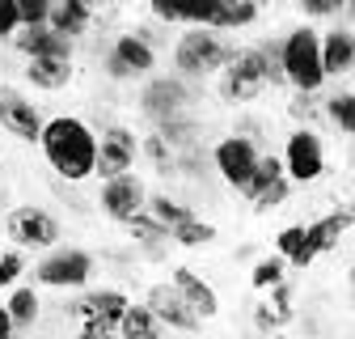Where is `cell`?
<instances>
[{"label": "cell", "instance_id": "5bb4252c", "mask_svg": "<svg viewBox=\"0 0 355 339\" xmlns=\"http://www.w3.org/2000/svg\"><path fill=\"white\" fill-rule=\"evenodd\" d=\"M102 212L110 221H119V225H127L131 217H140V212L148 208V191H144V183L136 179V174H123V179H110V183H102Z\"/></svg>", "mask_w": 355, "mask_h": 339}, {"label": "cell", "instance_id": "bcb514c9", "mask_svg": "<svg viewBox=\"0 0 355 339\" xmlns=\"http://www.w3.org/2000/svg\"><path fill=\"white\" fill-rule=\"evenodd\" d=\"M0 225H5V217H0Z\"/></svg>", "mask_w": 355, "mask_h": 339}, {"label": "cell", "instance_id": "d6986e66", "mask_svg": "<svg viewBox=\"0 0 355 339\" xmlns=\"http://www.w3.org/2000/svg\"><path fill=\"white\" fill-rule=\"evenodd\" d=\"M169 284L178 288V297L195 310V318H211L216 310H220V297H216V288L211 284H203L191 267H173L169 272Z\"/></svg>", "mask_w": 355, "mask_h": 339}, {"label": "cell", "instance_id": "f546056e", "mask_svg": "<svg viewBox=\"0 0 355 339\" xmlns=\"http://www.w3.org/2000/svg\"><path fill=\"white\" fill-rule=\"evenodd\" d=\"M127 229H131V238H140L144 246H161V242H169V229H165L157 217H148V212L131 217V221H127Z\"/></svg>", "mask_w": 355, "mask_h": 339}, {"label": "cell", "instance_id": "6da1fadb", "mask_svg": "<svg viewBox=\"0 0 355 339\" xmlns=\"http://www.w3.org/2000/svg\"><path fill=\"white\" fill-rule=\"evenodd\" d=\"M42 157L68 183H85L98 170V136L89 132V123L76 115H55L42 123Z\"/></svg>", "mask_w": 355, "mask_h": 339}, {"label": "cell", "instance_id": "f6af8a7d", "mask_svg": "<svg viewBox=\"0 0 355 339\" xmlns=\"http://www.w3.org/2000/svg\"><path fill=\"white\" fill-rule=\"evenodd\" d=\"M351 280H355V267H351Z\"/></svg>", "mask_w": 355, "mask_h": 339}, {"label": "cell", "instance_id": "d590c367", "mask_svg": "<svg viewBox=\"0 0 355 339\" xmlns=\"http://www.w3.org/2000/svg\"><path fill=\"white\" fill-rule=\"evenodd\" d=\"M144 153L157 161V170H161V174H169V170H173V149H169L161 136H148V140H144Z\"/></svg>", "mask_w": 355, "mask_h": 339}, {"label": "cell", "instance_id": "ffe728a7", "mask_svg": "<svg viewBox=\"0 0 355 339\" xmlns=\"http://www.w3.org/2000/svg\"><path fill=\"white\" fill-rule=\"evenodd\" d=\"M89 22H94V9H89L85 0H60V5H51L47 30L72 42V38H80V34L89 30Z\"/></svg>", "mask_w": 355, "mask_h": 339}, {"label": "cell", "instance_id": "60d3db41", "mask_svg": "<svg viewBox=\"0 0 355 339\" xmlns=\"http://www.w3.org/2000/svg\"><path fill=\"white\" fill-rule=\"evenodd\" d=\"M153 13H157L161 22H169V26L182 22V9H178V5H165V0H153Z\"/></svg>", "mask_w": 355, "mask_h": 339}, {"label": "cell", "instance_id": "9a60e30c", "mask_svg": "<svg viewBox=\"0 0 355 339\" xmlns=\"http://www.w3.org/2000/svg\"><path fill=\"white\" fill-rule=\"evenodd\" d=\"M0 127H5L9 136H17L21 144H38L42 140V115L17 90H0Z\"/></svg>", "mask_w": 355, "mask_h": 339}, {"label": "cell", "instance_id": "8fae6325", "mask_svg": "<svg viewBox=\"0 0 355 339\" xmlns=\"http://www.w3.org/2000/svg\"><path fill=\"white\" fill-rule=\"evenodd\" d=\"M136 153H140V144H136V132H131V127H119V123L106 127L102 140H98V170H94V174H98L102 183L131 174Z\"/></svg>", "mask_w": 355, "mask_h": 339}, {"label": "cell", "instance_id": "52a82bcc", "mask_svg": "<svg viewBox=\"0 0 355 339\" xmlns=\"http://www.w3.org/2000/svg\"><path fill=\"white\" fill-rule=\"evenodd\" d=\"M178 9H182V5H178ZM258 13L262 9L254 5V0H207L203 9H182V22L191 30L220 34V30H245V26H254Z\"/></svg>", "mask_w": 355, "mask_h": 339}, {"label": "cell", "instance_id": "7bdbcfd3", "mask_svg": "<svg viewBox=\"0 0 355 339\" xmlns=\"http://www.w3.org/2000/svg\"><path fill=\"white\" fill-rule=\"evenodd\" d=\"M76 339H119V335H94V331H80Z\"/></svg>", "mask_w": 355, "mask_h": 339}, {"label": "cell", "instance_id": "f35d334b", "mask_svg": "<svg viewBox=\"0 0 355 339\" xmlns=\"http://www.w3.org/2000/svg\"><path fill=\"white\" fill-rule=\"evenodd\" d=\"M300 9H304V17H330L343 9V0H300Z\"/></svg>", "mask_w": 355, "mask_h": 339}, {"label": "cell", "instance_id": "30bf717a", "mask_svg": "<svg viewBox=\"0 0 355 339\" xmlns=\"http://www.w3.org/2000/svg\"><path fill=\"white\" fill-rule=\"evenodd\" d=\"M157 68V51L144 34H119L114 47L106 56V76L110 81H136V76H148Z\"/></svg>", "mask_w": 355, "mask_h": 339}, {"label": "cell", "instance_id": "5b68a950", "mask_svg": "<svg viewBox=\"0 0 355 339\" xmlns=\"http://www.w3.org/2000/svg\"><path fill=\"white\" fill-rule=\"evenodd\" d=\"M5 233L13 238L17 250H55L60 238H64L60 221L51 217L47 208H34V204H21V208L9 212V217H5Z\"/></svg>", "mask_w": 355, "mask_h": 339}, {"label": "cell", "instance_id": "603a6c76", "mask_svg": "<svg viewBox=\"0 0 355 339\" xmlns=\"http://www.w3.org/2000/svg\"><path fill=\"white\" fill-rule=\"evenodd\" d=\"M275 250H279V259H284L288 267H309V263L318 259V254L309 250L304 225H288V229H279V238H275Z\"/></svg>", "mask_w": 355, "mask_h": 339}, {"label": "cell", "instance_id": "cb8c5ba5", "mask_svg": "<svg viewBox=\"0 0 355 339\" xmlns=\"http://www.w3.org/2000/svg\"><path fill=\"white\" fill-rule=\"evenodd\" d=\"M119 339H161V322L153 318L148 306H127L119 322Z\"/></svg>", "mask_w": 355, "mask_h": 339}, {"label": "cell", "instance_id": "ee69618b", "mask_svg": "<svg viewBox=\"0 0 355 339\" xmlns=\"http://www.w3.org/2000/svg\"><path fill=\"white\" fill-rule=\"evenodd\" d=\"M351 217H355V204H351Z\"/></svg>", "mask_w": 355, "mask_h": 339}, {"label": "cell", "instance_id": "74e56055", "mask_svg": "<svg viewBox=\"0 0 355 339\" xmlns=\"http://www.w3.org/2000/svg\"><path fill=\"white\" fill-rule=\"evenodd\" d=\"M21 30V13H17V0H0V38H13Z\"/></svg>", "mask_w": 355, "mask_h": 339}, {"label": "cell", "instance_id": "44dd1931", "mask_svg": "<svg viewBox=\"0 0 355 339\" xmlns=\"http://www.w3.org/2000/svg\"><path fill=\"white\" fill-rule=\"evenodd\" d=\"M351 208H338V212H326L322 221H313V225H304V238H309V250L313 254H326V250H334L338 246V238L351 229Z\"/></svg>", "mask_w": 355, "mask_h": 339}, {"label": "cell", "instance_id": "836d02e7", "mask_svg": "<svg viewBox=\"0 0 355 339\" xmlns=\"http://www.w3.org/2000/svg\"><path fill=\"white\" fill-rule=\"evenodd\" d=\"M21 272H26V254H21L17 246H13V250H5V254H0V288H13Z\"/></svg>", "mask_w": 355, "mask_h": 339}, {"label": "cell", "instance_id": "1f68e13d", "mask_svg": "<svg viewBox=\"0 0 355 339\" xmlns=\"http://www.w3.org/2000/svg\"><path fill=\"white\" fill-rule=\"evenodd\" d=\"M284 272H288V263L279 259V254L275 259H258L254 272H250V284L254 288H275V284H284Z\"/></svg>", "mask_w": 355, "mask_h": 339}, {"label": "cell", "instance_id": "b9f144b4", "mask_svg": "<svg viewBox=\"0 0 355 339\" xmlns=\"http://www.w3.org/2000/svg\"><path fill=\"white\" fill-rule=\"evenodd\" d=\"M0 339H13V318H9L5 306H0Z\"/></svg>", "mask_w": 355, "mask_h": 339}, {"label": "cell", "instance_id": "2e32d148", "mask_svg": "<svg viewBox=\"0 0 355 339\" xmlns=\"http://www.w3.org/2000/svg\"><path fill=\"white\" fill-rule=\"evenodd\" d=\"M144 306L153 310V318L157 322H165L169 331H199V318H195V310L178 297V288L173 284H153L148 288V297H144Z\"/></svg>", "mask_w": 355, "mask_h": 339}, {"label": "cell", "instance_id": "7c38bea8", "mask_svg": "<svg viewBox=\"0 0 355 339\" xmlns=\"http://www.w3.org/2000/svg\"><path fill=\"white\" fill-rule=\"evenodd\" d=\"M258 161H262V153H258V144L250 136H229V140L216 144V170H220V179H225L229 187H237V191L250 187Z\"/></svg>", "mask_w": 355, "mask_h": 339}, {"label": "cell", "instance_id": "484cf974", "mask_svg": "<svg viewBox=\"0 0 355 339\" xmlns=\"http://www.w3.org/2000/svg\"><path fill=\"white\" fill-rule=\"evenodd\" d=\"M279 179H288L284 174V157H275V153H266L262 161H258V170H254V179H250V187H245V195H250V204L266 191V187H275Z\"/></svg>", "mask_w": 355, "mask_h": 339}, {"label": "cell", "instance_id": "4dcf8cb0", "mask_svg": "<svg viewBox=\"0 0 355 339\" xmlns=\"http://www.w3.org/2000/svg\"><path fill=\"white\" fill-rule=\"evenodd\" d=\"M216 238V225H207V221H187V225H178L173 233H169V242H178V246H207Z\"/></svg>", "mask_w": 355, "mask_h": 339}, {"label": "cell", "instance_id": "d4e9b609", "mask_svg": "<svg viewBox=\"0 0 355 339\" xmlns=\"http://www.w3.org/2000/svg\"><path fill=\"white\" fill-rule=\"evenodd\" d=\"M148 217H157L169 233L178 229V225H187V221H195V212L187 208V204H178V199H169V195H148Z\"/></svg>", "mask_w": 355, "mask_h": 339}, {"label": "cell", "instance_id": "7a4b0ae2", "mask_svg": "<svg viewBox=\"0 0 355 339\" xmlns=\"http://www.w3.org/2000/svg\"><path fill=\"white\" fill-rule=\"evenodd\" d=\"M279 64H284V76L296 94H318L326 85V72H322V30L313 26H296L288 30V38L279 42Z\"/></svg>", "mask_w": 355, "mask_h": 339}, {"label": "cell", "instance_id": "9c48e42d", "mask_svg": "<svg viewBox=\"0 0 355 339\" xmlns=\"http://www.w3.org/2000/svg\"><path fill=\"white\" fill-rule=\"evenodd\" d=\"M127 292L119 288H94L76 301V318H80V331H94V335H119V322L127 314Z\"/></svg>", "mask_w": 355, "mask_h": 339}, {"label": "cell", "instance_id": "ab89813d", "mask_svg": "<svg viewBox=\"0 0 355 339\" xmlns=\"http://www.w3.org/2000/svg\"><path fill=\"white\" fill-rule=\"evenodd\" d=\"M288 110H292V119H313V94H296Z\"/></svg>", "mask_w": 355, "mask_h": 339}, {"label": "cell", "instance_id": "83f0119b", "mask_svg": "<svg viewBox=\"0 0 355 339\" xmlns=\"http://www.w3.org/2000/svg\"><path fill=\"white\" fill-rule=\"evenodd\" d=\"M157 136H161L169 149H191V144H195V136H199V127H195V119L178 115V119H165V123H157Z\"/></svg>", "mask_w": 355, "mask_h": 339}, {"label": "cell", "instance_id": "3957f363", "mask_svg": "<svg viewBox=\"0 0 355 339\" xmlns=\"http://www.w3.org/2000/svg\"><path fill=\"white\" fill-rule=\"evenodd\" d=\"M237 60V47L229 38H220L211 30H187L173 47V64L182 76H211V72H225Z\"/></svg>", "mask_w": 355, "mask_h": 339}, {"label": "cell", "instance_id": "d6a6232c", "mask_svg": "<svg viewBox=\"0 0 355 339\" xmlns=\"http://www.w3.org/2000/svg\"><path fill=\"white\" fill-rule=\"evenodd\" d=\"M17 13H21V30H42L51 17L47 0H17Z\"/></svg>", "mask_w": 355, "mask_h": 339}, {"label": "cell", "instance_id": "7402d4cb", "mask_svg": "<svg viewBox=\"0 0 355 339\" xmlns=\"http://www.w3.org/2000/svg\"><path fill=\"white\" fill-rule=\"evenodd\" d=\"M26 81L34 90H64L72 81V64L68 60H30L26 64Z\"/></svg>", "mask_w": 355, "mask_h": 339}, {"label": "cell", "instance_id": "8d00e7d4", "mask_svg": "<svg viewBox=\"0 0 355 339\" xmlns=\"http://www.w3.org/2000/svg\"><path fill=\"white\" fill-rule=\"evenodd\" d=\"M288 318H292V310H279V306H271V301L254 310V322H258L262 331H275V326H284Z\"/></svg>", "mask_w": 355, "mask_h": 339}, {"label": "cell", "instance_id": "f1b7e54d", "mask_svg": "<svg viewBox=\"0 0 355 339\" xmlns=\"http://www.w3.org/2000/svg\"><path fill=\"white\" fill-rule=\"evenodd\" d=\"M326 119L338 127V132L355 136V94H351V90H347V94H334V98L326 102Z\"/></svg>", "mask_w": 355, "mask_h": 339}, {"label": "cell", "instance_id": "e575fe53", "mask_svg": "<svg viewBox=\"0 0 355 339\" xmlns=\"http://www.w3.org/2000/svg\"><path fill=\"white\" fill-rule=\"evenodd\" d=\"M288 191H292V183H288V179H279L275 187H266V191L254 199V212H271V208H279V204L288 199Z\"/></svg>", "mask_w": 355, "mask_h": 339}, {"label": "cell", "instance_id": "277c9868", "mask_svg": "<svg viewBox=\"0 0 355 339\" xmlns=\"http://www.w3.org/2000/svg\"><path fill=\"white\" fill-rule=\"evenodd\" d=\"M89 276H94V254L80 246H55L34 267V280L42 288H85Z\"/></svg>", "mask_w": 355, "mask_h": 339}, {"label": "cell", "instance_id": "e0dca14e", "mask_svg": "<svg viewBox=\"0 0 355 339\" xmlns=\"http://www.w3.org/2000/svg\"><path fill=\"white\" fill-rule=\"evenodd\" d=\"M355 68V30H347L343 22L322 30V72L326 76H343Z\"/></svg>", "mask_w": 355, "mask_h": 339}, {"label": "cell", "instance_id": "4fadbf2b", "mask_svg": "<svg viewBox=\"0 0 355 339\" xmlns=\"http://www.w3.org/2000/svg\"><path fill=\"white\" fill-rule=\"evenodd\" d=\"M187 102H191V90H187L182 76H153L144 85V94H140V110L148 119H157V123L178 119V115L187 110Z\"/></svg>", "mask_w": 355, "mask_h": 339}, {"label": "cell", "instance_id": "ba28073f", "mask_svg": "<svg viewBox=\"0 0 355 339\" xmlns=\"http://www.w3.org/2000/svg\"><path fill=\"white\" fill-rule=\"evenodd\" d=\"M284 174L288 183H318L326 174V149L313 127H296L284 149Z\"/></svg>", "mask_w": 355, "mask_h": 339}, {"label": "cell", "instance_id": "ac0fdd59", "mask_svg": "<svg viewBox=\"0 0 355 339\" xmlns=\"http://www.w3.org/2000/svg\"><path fill=\"white\" fill-rule=\"evenodd\" d=\"M13 47L26 56V60H68L72 64V42L51 34L47 26L42 30H17L13 34Z\"/></svg>", "mask_w": 355, "mask_h": 339}, {"label": "cell", "instance_id": "8992f818", "mask_svg": "<svg viewBox=\"0 0 355 339\" xmlns=\"http://www.w3.org/2000/svg\"><path fill=\"white\" fill-rule=\"evenodd\" d=\"M266 90V56L262 47H245L237 51V60L220 76V98L225 102H250Z\"/></svg>", "mask_w": 355, "mask_h": 339}, {"label": "cell", "instance_id": "4316f807", "mask_svg": "<svg viewBox=\"0 0 355 339\" xmlns=\"http://www.w3.org/2000/svg\"><path fill=\"white\" fill-rule=\"evenodd\" d=\"M9 318H13V331H21V326H34V318H38V292L34 288H13V297H9Z\"/></svg>", "mask_w": 355, "mask_h": 339}]
</instances>
